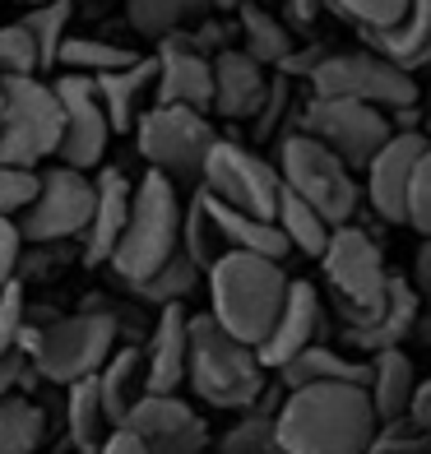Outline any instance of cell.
<instances>
[{
	"label": "cell",
	"mask_w": 431,
	"mask_h": 454,
	"mask_svg": "<svg viewBox=\"0 0 431 454\" xmlns=\"http://www.w3.org/2000/svg\"><path fill=\"white\" fill-rule=\"evenodd\" d=\"M274 431L283 454H366L376 436V408L362 385L316 380L283 389Z\"/></svg>",
	"instance_id": "obj_1"
},
{
	"label": "cell",
	"mask_w": 431,
	"mask_h": 454,
	"mask_svg": "<svg viewBox=\"0 0 431 454\" xmlns=\"http://www.w3.org/2000/svg\"><path fill=\"white\" fill-rule=\"evenodd\" d=\"M274 371L260 362L255 343H246L228 334L209 311L191 316V362H186V385L195 389L200 403L223 408V412H241L255 408L264 385Z\"/></svg>",
	"instance_id": "obj_2"
},
{
	"label": "cell",
	"mask_w": 431,
	"mask_h": 454,
	"mask_svg": "<svg viewBox=\"0 0 431 454\" xmlns=\"http://www.w3.org/2000/svg\"><path fill=\"white\" fill-rule=\"evenodd\" d=\"M287 270L283 260L246 255V251H223L209 270H204V287H209V316L228 329V334L260 343L270 334L278 306L287 297Z\"/></svg>",
	"instance_id": "obj_3"
},
{
	"label": "cell",
	"mask_w": 431,
	"mask_h": 454,
	"mask_svg": "<svg viewBox=\"0 0 431 454\" xmlns=\"http://www.w3.org/2000/svg\"><path fill=\"white\" fill-rule=\"evenodd\" d=\"M116 339H121L116 311H102L98 301H89L84 311H74V316H47L43 325H28L24 320L19 353L33 362V371L43 380L66 389L70 380L98 376V366L107 362Z\"/></svg>",
	"instance_id": "obj_4"
},
{
	"label": "cell",
	"mask_w": 431,
	"mask_h": 454,
	"mask_svg": "<svg viewBox=\"0 0 431 454\" xmlns=\"http://www.w3.org/2000/svg\"><path fill=\"white\" fill-rule=\"evenodd\" d=\"M176 246H181V185L162 176L158 168H149L130 191V214L107 264L121 283H135L153 274Z\"/></svg>",
	"instance_id": "obj_5"
},
{
	"label": "cell",
	"mask_w": 431,
	"mask_h": 454,
	"mask_svg": "<svg viewBox=\"0 0 431 454\" xmlns=\"http://www.w3.org/2000/svg\"><path fill=\"white\" fill-rule=\"evenodd\" d=\"M278 176L287 191H297L306 204L330 218V223H353V214L362 209V185L357 172L316 135H306L302 126L278 135Z\"/></svg>",
	"instance_id": "obj_6"
},
{
	"label": "cell",
	"mask_w": 431,
	"mask_h": 454,
	"mask_svg": "<svg viewBox=\"0 0 431 454\" xmlns=\"http://www.w3.org/2000/svg\"><path fill=\"white\" fill-rule=\"evenodd\" d=\"M130 135H135V153L162 176H172L176 185H186V191L200 185L204 158H209L214 139H218L209 112L176 107V102H149Z\"/></svg>",
	"instance_id": "obj_7"
},
{
	"label": "cell",
	"mask_w": 431,
	"mask_h": 454,
	"mask_svg": "<svg viewBox=\"0 0 431 454\" xmlns=\"http://www.w3.org/2000/svg\"><path fill=\"white\" fill-rule=\"evenodd\" d=\"M316 264L325 274V287H330V306H334L339 325H353L362 316H372L385 297V287H389V270H385L380 246L353 223L330 227V241H325V251L316 255Z\"/></svg>",
	"instance_id": "obj_8"
},
{
	"label": "cell",
	"mask_w": 431,
	"mask_h": 454,
	"mask_svg": "<svg viewBox=\"0 0 431 454\" xmlns=\"http://www.w3.org/2000/svg\"><path fill=\"white\" fill-rule=\"evenodd\" d=\"M5 102H0V162H19V168H37V162L56 158L60 144V98L56 84L43 74H10Z\"/></svg>",
	"instance_id": "obj_9"
},
{
	"label": "cell",
	"mask_w": 431,
	"mask_h": 454,
	"mask_svg": "<svg viewBox=\"0 0 431 454\" xmlns=\"http://www.w3.org/2000/svg\"><path fill=\"white\" fill-rule=\"evenodd\" d=\"M311 93L320 98H357L372 107L399 112L418 102V79L413 70H404L399 60H389L385 51H325V60L311 70Z\"/></svg>",
	"instance_id": "obj_10"
},
{
	"label": "cell",
	"mask_w": 431,
	"mask_h": 454,
	"mask_svg": "<svg viewBox=\"0 0 431 454\" xmlns=\"http://www.w3.org/2000/svg\"><path fill=\"white\" fill-rule=\"evenodd\" d=\"M200 185L209 191L218 204H228L237 214L251 218H274L278 195H283V176L270 158H260L255 149H246L237 139H214L209 158H204Z\"/></svg>",
	"instance_id": "obj_11"
},
{
	"label": "cell",
	"mask_w": 431,
	"mask_h": 454,
	"mask_svg": "<svg viewBox=\"0 0 431 454\" xmlns=\"http://www.w3.org/2000/svg\"><path fill=\"white\" fill-rule=\"evenodd\" d=\"M297 126L306 135H316L320 144H330L353 172H362L380 144L395 135L385 107H372V102H357V98H320V93L302 102Z\"/></svg>",
	"instance_id": "obj_12"
},
{
	"label": "cell",
	"mask_w": 431,
	"mask_h": 454,
	"mask_svg": "<svg viewBox=\"0 0 431 454\" xmlns=\"http://www.w3.org/2000/svg\"><path fill=\"white\" fill-rule=\"evenodd\" d=\"M89 214H93V176L56 162V168L43 172L37 195L14 223L28 246H60V241H79V232L89 227Z\"/></svg>",
	"instance_id": "obj_13"
},
{
	"label": "cell",
	"mask_w": 431,
	"mask_h": 454,
	"mask_svg": "<svg viewBox=\"0 0 431 454\" xmlns=\"http://www.w3.org/2000/svg\"><path fill=\"white\" fill-rule=\"evenodd\" d=\"M56 98H60V144H56V162L66 168H79V172H93L102 168V153H107V139H112V126H107V112H102V98H98V84L93 74H56Z\"/></svg>",
	"instance_id": "obj_14"
},
{
	"label": "cell",
	"mask_w": 431,
	"mask_h": 454,
	"mask_svg": "<svg viewBox=\"0 0 431 454\" xmlns=\"http://www.w3.org/2000/svg\"><path fill=\"white\" fill-rule=\"evenodd\" d=\"M121 427H130L149 445V454H209V422L181 399V389H172V395L144 389L121 418Z\"/></svg>",
	"instance_id": "obj_15"
},
{
	"label": "cell",
	"mask_w": 431,
	"mask_h": 454,
	"mask_svg": "<svg viewBox=\"0 0 431 454\" xmlns=\"http://www.w3.org/2000/svg\"><path fill=\"white\" fill-rule=\"evenodd\" d=\"M427 130H395L380 149L376 158L366 162V185H362V200L372 204V214L389 227H404L408 223V181H413V168H418V158L427 149Z\"/></svg>",
	"instance_id": "obj_16"
},
{
	"label": "cell",
	"mask_w": 431,
	"mask_h": 454,
	"mask_svg": "<svg viewBox=\"0 0 431 454\" xmlns=\"http://www.w3.org/2000/svg\"><path fill=\"white\" fill-rule=\"evenodd\" d=\"M422 316V297L413 293V283L404 274H389V287L372 316H362L353 325H339V339L353 348V353L372 357V353H385V348H404L413 339V325Z\"/></svg>",
	"instance_id": "obj_17"
},
{
	"label": "cell",
	"mask_w": 431,
	"mask_h": 454,
	"mask_svg": "<svg viewBox=\"0 0 431 454\" xmlns=\"http://www.w3.org/2000/svg\"><path fill=\"white\" fill-rule=\"evenodd\" d=\"M153 56H158L153 102H176V107L209 112V102H214V56H204L200 47H191L186 33L162 37Z\"/></svg>",
	"instance_id": "obj_18"
},
{
	"label": "cell",
	"mask_w": 431,
	"mask_h": 454,
	"mask_svg": "<svg viewBox=\"0 0 431 454\" xmlns=\"http://www.w3.org/2000/svg\"><path fill=\"white\" fill-rule=\"evenodd\" d=\"M139 353H144V389L172 395V389L186 385V362H191V311H186V301L158 306L149 343H144Z\"/></svg>",
	"instance_id": "obj_19"
},
{
	"label": "cell",
	"mask_w": 431,
	"mask_h": 454,
	"mask_svg": "<svg viewBox=\"0 0 431 454\" xmlns=\"http://www.w3.org/2000/svg\"><path fill=\"white\" fill-rule=\"evenodd\" d=\"M320 325H325L320 293H316V287L306 283V278H293V283H287L283 306H278V316H274V325H270V334L255 343L260 362L270 366V371H278L293 353H302L306 343L320 339Z\"/></svg>",
	"instance_id": "obj_20"
},
{
	"label": "cell",
	"mask_w": 431,
	"mask_h": 454,
	"mask_svg": "<svg viewBox=\"0 0 431 454\" xmlns=\"http://www.w3.org/2000/svg\"><path fill=\"white\" fill-rule=\"evenodd\" d=\"M130 191H135V181L121 168H98V176H93V214H89V227L79 232L84 264H107L112 260L116 237H121V227H126V214H130Z\"/></svg>",
	"instance_id": "obj_21"
},
{
	"label": "cell",
	"mask_w": 431,
	"mask_h": 454,
	"mask_svg": "<svg viewBox=\"0 0 431 454\" xmlns=\"http://www.w3.org/2000/svg\"><path fill=\"white\" fill-rule=\"evenodd\" d=\"M264 89H270V70H264L255 56H246L241 47L214 51V102H209V116L251 121Z\"/></svg>",
	"instance_id": "obj_22"
},
{
	"label": "cell",
	"mask_w": 431,
	"mask_h": 454,
	"mask_svg": "<svg viewBox=\"0 0 431 454\" xmlns=\"http://www.w3.org/2000/svg\"><path fill=\"white\" fill-rule=\"evenodd\" d=\"M98 98H102V112H107V126L112 135H130L139 112L153 102V84H158V56H135L130 66L107 70V74H93Z\"/></svg>",
	"instance_id": "obj_23"
},
{
	"label": "cell",
	"mask_w": 431,
	"mask_h": 454,
	"mask_svg": "<svg viewBox=\"0 0 431 454\" xmlns=\"http://www.w3.org/2000/svg\"><path fill=\"white\" fill-rule=\"evenodd\" d=\"M278 389H297V385H316V380H348V385H362L372 380V362H353L348 353H339V348L330 343H306L302 353H293L278 371Z\"/></svg>",
	"instance_id": "obj_24"
},
{
	"label": "cell",
	"mask_w": 431,
	"mask_h": 454,
	"mask_svg": "<svg viewBox=\"0 0 431 454\" xmlns=\"http://www.w3.org/2000/svg\"><path fill=\"white\" fill-rule=\"evenodd\" d=\"M366 395H372L376 422L399 418V412L413 408L418 366H413V357H408V348H385V353H372V380H366Z\"/></svg>",
	"instance_id": "obj_25"
},
{
	"label": "cell",
	"mask_w": 431,
	"mask_h": 454,
	"mask_svg": "<svg viewBox=\"0 0 431 454\" xmlns=\"http://www.w3.org/2000/svg\"><path fill=\"white\" fill-rule=\"evenodd\" d=\"M366 47L385 51L389 60H399L404 70H418L431 60V0H408V14L385 33H362Z\"/></svg>",
	"instance_id": "obj_26"
},
{
	"label": "cell",
	"mask_w": 431,
	"mask_h": 454,
	"mask_svg": "<svg viewBox=\"0 0 431 454\" xmlns=\"http://www.w3.org/2000/svg\"><path fill=\"white\" fill-rule=\"evenodd\" d=\"M93 380H98V395H102V408H107L112 427H121V418L130 412V403L144 395V353L130 348V343L112 348Z\"/></svg>",
	"instance_id": "obj_27"
},
{
	"label": "cell",
	"mask_w": 431,
	"mask_h": 454,
	"mask_svg": "<svg viewBox=\"0 0 431 454\" xmlns=\"http://www.w3.org/2000/svg\"><path fill=\"white\" fill-rule=\"evenodd\" d=\"M237 33H241V51L255 56L264 70H274L278 60L293 51V43H297V37L287 33L283 19L270 14L260 0H241V5H237Z\"/></svg>",
	"instance_id": "obj_28"
},
{
	"label": "cell",
	"mask_w": 431,
	"mask_h": 454,
	"mask_svg": "<svg viewBox=\"0 0 431 454\" xmlns=\"http://www.w3.org/2000/svg\"><path fill=\"white\" fill-rule=\"evenodd\" d=\"M209 10L214 0H126V24L139 37H149V43H162V37L200 24Z\"/></svg>",
	"instance_id": "obj_29"
},
{
	"label": "cell",
	"mask_w": 431,
	"mask_h": 454,
	"mask_svg": "<svg viewBox=\"0 0 431 454\" xmlns=\"http://www.w3.org/2000/svg\"><path fill=\"white\" fill-rule=\"evenodd\" d=\"M214 200V195H209ZM214 214H218V227H223V246L228 251H246V255H264V260H287L293 246L278 232L274 218H251V214H237L228 204L214 200Z\"/></svg>",
	"instance_id": "obj_30"
},
{
	"label": "cell",
	"mask_w": 431,
	"mask_h": 454,
	"mask_svg": "<svg viewBox=\"0 0 431 454\" xmlns=\"http://www.w3.org/2000/svg\"><path fill=\"white\" fill-rule=\"evenodd\" d=\"M181 251H186L200 270H209V264L228 251V246H223L218 214H214V200L204 185H191V195L181 200Z\"/></svg>",
	"instance_id": "obj_31"
},
{
	"label": "cell",
	"mask_w": 431,
	"mask_h": 454,
	"mask_svg": "<svg viewBox=\"0 0 431 454\" xmlns=\"http://www.w3.org/2000/svg\"><path fill=\"white\" fill-rule=\"evenodd\" d=\"M200 278H204V270L176 246V251L162 260L153 274H144V278L126 283V293H130L135 301H144V306H168V301H186L191 287H195Z\"/></svg>",
	"instance_id": "obj_32"
},
{
	"label": "cell",
	"mask_w": 431,
	"mask_h": 454,
	"mask_svg": "<svg viewBox=\"0 0 431 454\" xmlns=\"http://www.w3.org/2000/svg\"><path fill=\"white\" fill-rule=\"evenodd\" d=\"M274 223H278V232L287 237V246H293L297 255L306 260H316L325 251V241H330V218H325L316 204H306L297 191H287L283 185V195H278V209H274Z\"/></svg>",
	"instance_id": "obj_33"
},
{
	"label": "cell",
	"mask_w": 431,
	"mask_h": 454,
	"mask_svg": "<svg viewBox=\"0 0 431 454\" xmlns=\"http://www.w3.org/2000/svg\"><path fill=\"white\" fill-rule=\"evenodd\" d=\"M70 19H74V0H28V10L19 24L28 28L33 47H37V74L56 70L60 43L70 37Z\"/></svg>",
	"instance_id": "obj_34"
},
{
	"label": "cell",
	"mask_w": 431,
	"mask_h": 454,
	"mask_svg": "<svg viewBox=\"0 0 431 454\" xmlns=\"http://www.w3.org/2000/svg\"><path fill=\"white\" fill-rule=\"evenodd\" d=\"M47 436V418L33 399L14 395H0V454H37Z\"/></svg>",
	"instance_id": "obj_35"
},
{
	"label": "cell",
	"mask_w": 431,
	"mask_h": 454,
	"mask_svg": "<svg viewBox=\"0 0 431 454\" xmlns=\"http://www.w3.org/2000/svg\"><path fill=\"white\" fill-rule=\"evenodd\" d=\"M66 431H70V441L93 445V450L112 431V418H107V408H102V395H98L93 376L66 385Z\"/></svg>",
	"instance_id": "obj_36"
},
{
	"label": "cell",
	"mask_w": 431,
	"mask_h": 454,
	"mask_svg": "<svg viewBox=\"0 0 431 454\" xmlns=\"http://www.w3.org/2000/svg\"><path fill=\"white\" fill-rule=\"evenodd\" d=\"M135 56H139L135 47L107 43V37H66V43H60V56H56V70H74V74H107V70L130 66Z\"/></svg>",
	"instance_id": "obj_37"
},
{
	"label": "cell",
	"mask_w": 431,
	"mask_h": 454,
	"mask_svg": "<svg viewBox=\"0 0 431 454\" xmlns=\"http://www.w3.org/2000/svg\"><path fill=\"white\" fill-rule=\"evenodd\" d=\"M214 454H283L278 431H274V412L270 408H241V418L218 436Z\"/></svg>",
	"instance_id": "obj_38"
},
{
	"label": "cell",
	"mask_w": 431,
	"mask_h": 454,
	"mask_svg": "<svg viewBox=\"0 0 431 454\" xmlns=\"http://www.w3.org/2000/svg\"><path fill=\"white\" fill-rule=\"evenodd\" d=\"M283 126H287V130L297 126V107H293V79L278 70V74H270V89H264L260 107H255V116H251V135L264 144V139H278Z\"/></svg>",
	"instance_id": "obj_39"
},
{
	"label": "cell",
	"mask_w": 431,
	"mask_h": 454,
	"mask_svg": "<svg viewBox=\"0 0 431 454\" xmlns=\"http://www.w3.org/2000/svg\"><path fill=\"white\" fill-rule=\"evenodd\" d=\"M372 450H385V454H427V412L408 408V412H399V418L376 422Z\"/></svg>",
	"instance_id": "obj_40"
},
{
	"label": "cell",
	"mask_w": 431,
	"mask_h": 454,
	"mask_svg": "<svg viewBox=\"0 0 431 454\" xmlns=\"http://www.w3.org/2000/svg\"><path fill=\"white\" fill-rule=\"evenodd\" d=\"M334 14H343L348 24H357L362 33H385L408 14V0H325Z\"/></svg>",
	"instance_id": "obj_41"
},
{
	"label": "cell",
	"mask_w": 431,
	"mask_h": 454,
	"mask_svg": "<svg viewBox=\"0 0 431 454\" xmlns=\"http://www.w3.org/2000/svg\"><path fill=\"white\" fill-rule=\"evenodd\" d=\"M10 74H37V47L19 19L0 24V79H10Z\"/></svg>",
	"instance_id": "obj_42"
},
{
	"label": "cell",
	"mask_w": 431,
	"mask_h": 454,
	"mask_svg": "<svg viewBox=\"0 0 431 454\" xmlns=\"http://www.w3.org/2000/svg\"><path fill=\"white\" fill-rule=\"evenodd\" d=\"M37 181L43 172L37 168H19V162H0V214L19 218L28 209V200L37 195Z\"/></svg>",
	"instance_id": "obj_43"
},
{
	"label": "cell",
	"mask_w": 431,
	"mask_h": 454,
	"mask_svg": "<svg viewBox=\"0 0 431 454\" xmlns=\"http://www.w3.org/2000/svg\"><path fill=\"white\" fill-rule=\"evenodd\" d=\"M24 320H28L24 283L10 278L5 287H0V353H19V334H24Z\"/></svg>",
	"instance_id": "obj_44"
},
{
	"label": "cell",
	"mask_w": 431,
	"mask_h": 454,
	"mask_svg": "<svg viewBox=\"0 0 431 454\" xmlns=\"http://www.w3.org/2000/svg\"><path fill=\"white\" fill-rule=\"evenodd\" d=\"M408 227L418 237H431V144L422 149L413 181H408Z\"/></svg>",
	"instance_id": "obj_45"
},
{
	"label": "cell",
	"mask_w": 431,
	"mask_h": 454,
	"mask_svg": "<svg viewBox=\"0 0 431 454\" xmlns=\"http://www.w3.org/2000/svg\"><path fill=\"white\" fill-rule=\"evenodd\" d=\"M19 255H24V237H19V223L0 214V287L10 278H19Z\"/></svg>",
	"instance_id": "obj_46"
},
{
	"label": "cell",
	"mask_w": 431,
	"mask_h": 454,
	"mask_svg": "<svg viewBox=\"0 0 431 454\" xmlns=\"http://www.w3.org/2000/svg\"><path fill=\"white\" fill-rule=\"evenodd\" d=\"M325 51H330V47H297V43H293V51H287L274 70H283L287 79H311V70L325 60Z\"/></svg>",
	"instance_id": "obj_47"
},
{
	"label": "cell",
	"mask_w": 431,
	"mask_h": 454,
	"mask_svg": "<svg viewBox=\"0 0 431 454\" xmlns=\"http://www.w3.org/2000/svg\"><path fill=\"white\" fill-rule=\"evenodd\" d=\"M28 376H37L24 353H0V395H14Z\"/></svg>",
	"instance_id": "obj_48"
},
{
	"label": "cell",
	"mask_w": 431,
	"mask_h": 454,
	"mask_svg": "<svg viewBox=\"0 0 431 454\" xmlns=\"http://www.w3.org/2000/svg\"><path fill=\"white\" fill-rule=\"evenodd\" d=\"M408 283H413V293L422 297V311H431V237H422L418 255H413V274H408Z\"/></svg>",
	"instance_id": "obj_49"
},
{
	"label": "cell",
	"mask_w": 431,
	"mask_h": 454,
	"mask_svg": "<svg viewBox=\"0 0 431 454\" xmlns=\"http://www.w3.org/2000/svg\"><path fill=\"white\" fill-rule=\"evenodd\" d=\"M98 454H149V445H144L130 427H112L107 436L98 441Z\"/></svg>",
	"instance_id": "obj_50"
},
{
	"label": "cell",
	"mask_w": 431,
	"mask_h": 454,
	"mask_svg": "<svg viewBox=\"0 0 431 454\" xmlns=\"http://www.w3.org/2000/svg\"><path fill=\"white\" fill-rule=\"evenodd\" d=\"M320 10H325V0H287V19L293 24H311Z\"/></svg>",
	"instance_id": "obj_51"
},
{
	"label": "cell",
	"mask_w": 431,
	"mask_h": 454,
	"mask_svg": "<svg viewBox=\"0 0 431 454\" xmlns=\"http://www.w3.org/2000/svg\"><path fill=\"white\" fill-rule=\"evenodd\" d=\"M413 408H418V412H431V376H427V380H418V395H413Z\"/></svg>",
	"instance_id": "obj_52"
},
{
	"label": "cell",
	"mask_w": 431,
	"mask_h": 454,
	"mask_svg": "<svg viewBox=\"0 0 431 454\" xmlns=\"http://www.w3.org/2000/svg\"><path fill=\"white\" fill-rule=\"evenodd\" d=\"M413 339H422V343L431 348V316H418V325H413Z\"/></svg>",
	"instance_id": "obj_53"
},
{
	"label": "cell",
	"mask_w": 431,
	"mask_h": 454,
	"mask_svg": "<svg viewBox=\"0 0 431 454\" xmlns=\"http://www.w3.org/2000/svg\"><path fill=\"white\" fill-rule=\"evenodd\" d=\"M214 5H223V10H237V5H241V0H214Z\"/></svg>",
	"instance_id": "obj_54"
},
{
	"label": "cell",
	"mask_w": 431,
	"mask_h": 454,
	"mask_svg": "<svg viewBox=\"0 0 431 454\" xmlns=\"http://www.w3.org/2000/svg\"><path fill=\"white\" fill-rule=\"evenodd\" d=\"M427 454H431V412H427Z\"/></svg>",
	"instance_id": "obj_55"
},
{
	"label": "cell",
	"mask_w": 431,
	"mask_h": 454,
	"mask_svg": "<svg viewBox=\"0 0 431 454\" xmlns=\"http://www.w3.org/2000/svg\"><path fill=\"white\" fill-rule=\"evenodd\" d=\"M427 139H431V102H427Z\"/></svg>",
	"instance_id": "obj_56"
},
{
	"label": "cell",
	"mask_w": 431,
	"mask_h": 454,
	"mask_svg": "<svg viewBox=\"0 0 431 454\" xmlns=\"http://www.w3.org/2000/svg\"><path fill=\"white\" fill-rule=\"evenodd\" d=\"M0 102H5V84H0Z\"/></svg>",
	"instance_id": "obj_57"
},
{
	"label": "cell",
	"mask_w": 431,
	"mask_h": 454,
	"mask_svg": "<svg viewBox=\"0 0 431 454\" xmlns=\"http://www.w3.org/2000/svg\"><path fill=\"white\" fill-rule=\"evenodd\" d=\"M366 454H385V450H366Z\"/></svg>",
	"instance_id": "obj_58"
}]
</instances>
